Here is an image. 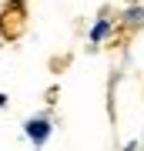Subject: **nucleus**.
<instances>
[{
    "label": "nucleus",
    "instance_id": "obj_1",
    "mask_svg": "<svg viewBox=\"0 0 144 151\" xmlns=\"http://www.w3.org/2000/svg\"><path fill=\"white\" fill-rule=\"evenodd\" d=\"M27 134H30L34 145H44V141H47V134H50V124L44 121V118H37V121L27 124Z\"/></svg>",
    "mask_w": 144,
    "mask_h": 151
},
{
    "label": "nucleus",
    "instance_id": "obj_2",
    "mask_svg": "<svg viewBox=\"0 0 144 151\" xmlns=\"http://www.w3.org/2000/svg\"><path fill=\"white\" fill-rule=\"evenodd\" d=\"M107 30H111V27H107L104 20H101V24H94V30H91V40H104V37H107Z\"/></svg>",
    "mask_w": 144,
    "mask_h": 151
},
{
    "label": "nucleus",
    "instance_id": "obj_3",
    "mask_svg": "<svg viewBox=\"0 0 144 151\" xmlns=\"http://www.w3.org/2000/svg\"><path fill=\"white\" fill-rule=\"evenodd\" d=\"M128 20H144V10H141V7H131V10H128Z\"/></svg>",
    "mask_w": 144,
    "mask_h": 151
},
{
    "label": "nucleus",
    "instance_id": "obj_4",
    "mask_svg": "<svg viewBox=\"0 0 144 151\" xmlns=\"http://www.w3.org/2000/svg\"><path fill=\"white\" fill-rule=\"evenodd\" d=\"M4 101H7V97H4V94H0V104H4Z\"/></svg>",
    "mask_w": 144,
    "mask_h": 151
}]
</instances>
